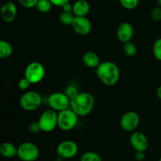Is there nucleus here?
Listing matches in <instances>:
<instances>
[{
    "label": "nucleus",
    "mask_w": 161,
    "mask_h": 161,
    "mask_svg": "<svg viewBox=\"0 0 161 161\" xmlns=\"http://www.w3.org/2000/svg\"><path fill=\"white\" fill-rule=\"evenodd\" d=\"M42 97L38 92L34 91H27L20 99V105L24 110L28 112L35 111L40 107Z\"/></svg>",
    "instance_id": "nucleus-5"
},
{
    "label": "nucleus",
    "mask_w": 161,
    "mask_h": 161,
    "mask_svg": "<svg viewBox=\"0 0 161 161\" xmlns=\"http://www.w3.org/2000/svg\"><path fill=\"white\" fill-rule=\"evenodd\" d=\"M94 97L88 92H79L71 98L70 108L79 116H86L91 113L94 107Z\"/></svg>",
    "instance_id": "nucleus-2"
},
{
    "label": "nucleus",
    "mask_w": 161,
    "mask_h": 161,
    "mask_svg": "<svg viewBox=\"0 0 161 161\" xmlns=\"http://www.w3.org/2000/svg\"><path fill=\"white\" fill-rule=\"evenodd\" d=\"M79 116L71 108L58 113V127L64 131L72 130L78 123Z\"/></svg>",
    "instance_id": "nucleus-3"
},
{
    "label": "nucleus",
    "mask_w": 161,
    "mask_h": 161,
    "mask_svg": "<svg viewBox=\"0 0 161 161\" xmlns=\"http://www.w3.org/2000/svg\"><path fill=\"white\" fill-rule=\"evenodd\" d=\"M146 158V154L144 151H136L135 153V159L138 161H142Z\"/></svg>",
    "instance_id": "nucleus-30"
},
{
    "label": "nucleus",
    "mask_w": 161,
    "mask_h": 161,
    "mask_svg": "<svg viewBox=\"0 0 161 161\" xmlns=\"http://www.w3.org/2000/svg\"><path fill=\"white\" fill-rule=\"evenodd\" d=\"M157 95L158 97V98L161 100V86H159L157 90Z\"/></svg>",
    "instance_id": "nucleus-32"
},
{
    "label": "nucleus",
    "mask_w": 161,
    "mask_h": 161,
    "mask_svg": "<svg viewBox=\"0 0 161 161\" xmlns=\"http://www.w3.org/2000/svg\"><path fill=\"white\" fill-rule=\"evenodd\" d=\"M124 52L127 57L132 58V57H135L137 54L138 50H137V47L135 46V44L129 41V42L124 43Z\"/></svg>",
    "instance_id": "nucleus-21"
},
{
    "label": "nucleus",
    "mask_w": 161,
    "mask_h": 161,
    "mask_svg": "<svg viewBox=\"0 0 161 161\" xmlns=\"http://www.w3.org/2000/svg\"><path fill=\"white\" fill-rule=\"evenodd\" d=\"M17 156L22 161H36L39 157V149L34 143L25 142L17 147Z\"/></svg>",
    "instance_id": "nucleus-6"
},
{
    "label": "nucleus",
    "mask_w": 161,
    "mask_h": 161,
    "mask_svg": "<svg viewBox=\"0 0 161 161\" xmlns=\"http://www.w3.org/2000/svg\"><path fill=\"white\" fill-rule=\"evenodd\" d=\"M123 7L127 9H134L139 4V0H119Z\"/></svg>",
    "instance_id": "nucleus-23"
},
{
    "label": "nucleus",
    "mask_w": 161,
    "mask_h": 161,
    "mask_svg": "<svg viewBox=\"0 0 161 161\" xmlns=\"http://www.w3.org/2000/svg\"><path fill=\"white\" fill-rule=\"evenodd\" d=\"M17 9L15 3L7 1L2 6L1 17L5 22H12L17 17Z\"/></svg>",
    "instance_id": "nucleus-14"
},
{
    "label": "nucleus",
    "mask_w": 161,
    "mask_h": 161,
    "mask_svg": "<svg viewBox=\"0 0 161 161\" xmlns=\"http://www.w3.org/2000/svg\"><path fill=\"white\" fill-rule=\"evenodd\" d=\"M64 93L67 94L69 97V98H72L73 97H75L77 94H78V90L75 86H69L64 91Z\"/></svg>",
    "instance_id": "nucleus-28"
},
{
    "label": "nucleus",
    "mask_w": 161,
    "mask_h": 161,
    "mask_svg": "<svg viewBox=\"0 0 161 161\" xmlns=\"http://www.w3.org/2000/svg\"><path fill=\"white\" fill-rule=\"evenodd\" d=\"M153 55L158 61H161V38H159L155 41L153 44Z\"/></svg>",
    "instance_id": "nucleus-24"
},
{
    "label": "nucleus",
    "mask_w": 161,
    "mask_h": 161,
    "mask_svg": "<svg viewBox=\"0 0 161 161\" xmlns=\"http://www.w3.org/2000/svg\"><path fill=\"white\" fill-rule=\"evenodd\" d=\"M0 153L5 158H12L17 155V148L11 142H3L0 146Z\"/></svg>",
    "instance_id": "nucleus-17"
},
{
    "label": "nucleus",
    "mask_w": 161,
    "mask_h": 161,
    "mask_svg": "<svg viewBox=\"0 0 161 161\" xmlns=\"http://www.w3.org/2000/svg\"><path fill=\"white\" fill-rule=\"evenodd\" d=\"M157 2H158V4H159V6H161V0H157Z\"/></svg>",
    "instance_id": "nucleus-33"
},
{
    "label": "nucleus",
    "mask_w": 161,
    "mask_h": 161,
    "mask_svg": "<svg viewBox=\"0 0 161 161\" xmlns=\"http://www.w3.org/2000/svg\"><path fill=\"white\" fill-rule=\"evenodd\" d=\"M80 161H102V159L97 153L88 151L81 156Z\"/></svg>",
    "instance_id": "nucleus-22"
},
{
    "label": "nucleus",
    "mask_w": 161,
    "mask_h": 161,
    "mask_svg": "<svg viewBox=\"0 0 161 161\" xmlns=\"http://www.w3.org/2000/svg\"><path fill=\"white\" fill-rule=\"evenodd\" d=\"M140 124L139 115L135 111H128L120 118L121 128L127 132H134Z\"/></svg>",
    "instance_id": "nucleus-9"
},
{
    "label": "nucleus",
    "mask_w": 161,
    "mask_h": 161,
    "mask_svg": "<svg viewBox=\"0 0 161 161\" xmlns=\"http://www.w3.org/2000/svg\"><path fill=\"white\" fill-rule=\"evenodd\" d=\"M70 100L64 92H54L49 96L47 102L50 108L58 113L70 108Z\"/></svg>",
    "instance_id": "nucleus-8"
},
{
    "label": "nucleus",
    "mask_w": 161,
    "mask_h": 161,
    "mask_svg": "<svg viewBox=\"0 0 161 161\" xmlns=\"http://www.w3.org/2000/svg\"><path fill=\"white\" fill-rule=\"evenodd\" d=\"M134 35V28L129 22H123L119 25L116 31V36L120 42H129L132 39Z\"/></svg>",
    "instance_id": "nucleus-13"
},
{
    "label": "nucleus",
    "mask_w": 161,
    "mask_h": 161,
    "mask_svg": "<svg viewBox=\"0 0 161 161\" xmlns=\"http://www.w3.org/2000/svg\"><path fill=\"white\" fill-rule=\"evenodd\" d=\"M159 161H161V157H160V160H159Z\"/></svg>",
    "instance_id": "nucleus-34"
},
{
    "label": "nucleus",
    "mask_w": 161,
    "mask_h": 161,
    "mask_svg": "<svg viewBox=\"0 0 161 161\" xmlns=\"http://www.w3.org/2000/svg\"><path fill=\"white\" fill-rule=\"evenodd\" d=\"M83 61L86 67L90 69H97L101 64L98 55L93 51H87L83 54Z\"/></svg>",
    "instance_id": "nucleus-16"
},
{
    "label": "nucleus",
    "mask_w": 161,
    "mask_h": 161,
    "mask_svg": "<svg viewBox=\"0 0 161 161\" xmlns=\"http://www.w3.org/2000/svg\"><path fill=\"white\" fill-rule=\"evenodd\" d=\"M151 17L153 20L156 21H160L161 20V6L155 7L151 12Z\"/></svg>",
    "instance_id": "nucleus-26"
},
{
    "label": "nucleus",
    "mask_w": 161,
    "mask_h": 161,
    "mask_svg": "<svg viewBox=\"0 0 161 161\" xmlns=\"http://www.w3.org/2000/svg\"><path fill=\"white\" fill-rule=\"evenodd\" d=\"M14 49L12 45L6 40L0 41V58L2 59L8 58L12 55Z\"/></svg>",
    "instance_id": "nucleus-18"
},
{
    "label": "nucleus",
    "mask_w": 161,
    "mask_h": 161,
    "mask_svg": "<svg viewBox=\"0 0 161 161\" xmlns=\"http://www.w3.org/2000/svg\"><path fill=\"white\" fill-rule=\"evenodd\" d=\"M71 26L74 31L80 36H86L91 32L92 29L91 20L86 17H86L75 16Z\"/></svg>",
    "instance_id": "nucleus-11"
},
{
    "label": "nucleus",
    "mask_w": 161,
    "mask_h": 161,
    "mask_svg": "<svg viewBox=\"0 0 161 161\" xmlns=\"http://www.w3.org/2000/svg\"><path fill=\"white\" fill-rule=\"evenodd\" d=\"M75 17V14L72 12H65V11H62V12L60 14L59 20L60 21H61V23L63 24V25H72Z\"/></svg>",
    "instance_id": "nucleus-20"
},
{
    "label": "nucleus",
    "mask_w": 161,
    "mask_h": 161,
    "mask_svg": "<svg viewBox=\"0 0 161 161\" xmlns=\"http://www.w3.org/2000/svg\"><path fill=\"white\" fill-rule=\"evenodd\" d=\"M130 146L135 151H146L149 146V141L146 135L139 131H134L130 137Z\"/></svg>",
    "instance_id": "nucleus-12"
},
{
    "label": "nucleus",
    "mask_w": 161,
    "mask_h": 161,
    "mask_svg": "<svg viewBox=\"0 0 161 161\" xmlns=\"http://www.w3.org/2000/svg\"><path fill=\"white\" fill-rule=\"evenodd\" d=\"M69 1L70 0H50V2H51L53 6H61V7L67 3H69Z\"/></svg>",
    "instance_id": "nucleus-29"
},
{
    "label": "nucleus",
    "mask_w": 161,
    "mask_h": 161,
    "mask_svg": "<svg viewBox=\"0 0 161 161\" xmlns=\"http://www.w3.org/2000/svg\"><path fill=\"white\" fill-rule=\"evenodd\" d=\"M18 2L23 7L30 9V8L36 7L38 0H18Z\"/></svg>",
    "instance_id": "nucleus-25"
},
{
    "label": "nucleus",
    "mask_w": 161,
    "mask_h": 161,
    "mask_svg": "<svg viewBox=\"0 0 161 161\" xmlns=\"http://www.w3.org/2000/svg\"><path fill=\"white\" fill-rule=\"evenodd\" d=\"M53 6V5L52 4L50 0H38L36 7L38 11L42 14H46L51 10Z\"/></svg>",
    "instance_id": "nucleus-19"
},
{
    "label": "nucleus",
    "mask_w": 161,
    "mask_h": 161,
    "mask_svg": "<svg viewBox=\"0 0 161 161\" xmlns=\"http://www.w3.org/2000/svg\"><path fill=\"white\" fill-rule=\"evenodd\" d=\"M38 124L41 131L52 132L58 127V112L51 108L47 109L41 114Z\"/></svg>",
    "instance_id": "nucleus-4"
},
{
    "label": "nucleus",
    "mask_w": 161,
    "mask_h": 161,
    "mask_svg": "<svg viewBox=\"0 0 161 161\" xmlns=\"http://www.w3.org/2000/svg\"><path fill=\"white\" fill-rule=\"evenodd\" d=\"M96 73L99 80L106 86H114L118 83L120 76V72L115 63L112 61L101 62L96 69Z\"/></svg>",
    "instance_id": "nucleus-1"
},
{
    "label": "nucleus",
    "mask_w": 161,
    "mask_h": 161,
    "mask_svg": "<svg viewBox=\"0 0 161 161\" xmlns=\"http://www.w3.org/2000/svg\"><path fill=\"white\" fill-rule=\"evenodd\" d=\"M79 148L76 143L71 140H65L59 143L57 147V154L62 159H71L78 153Z\"/></svg>",
    "instance_id": "nucleus-10"
},
{
    "label": "nucleus",
    "mask_w": 161,
    "mask_h": 161,
    "mask_svg": "<svg viewBox=\"0 0 161 161\" xmlns=\"http://www.w3.org/2000/svg\"><path fill=\"white\" fill-rule=\"evenodd\" d=\"M31 84V83H30L29 80L27 78H25V77H24V78L20 79V81L18 82V87L21 91H26L27 89H28V87H29Z\"/></svg>",
    "instance_id": "nucleus-27"
},
{
    "label": "nucleus",
    "mask_w": 161,
    "mask_h": 161,
    "mask_svg": "<svg viewBox=\"0 0 161 161\" xmlns=\"http://www.w3.org/2000/svg\"><path fill=\"white\" fill-rule=\"evenodd\" d=\"M63 11L65 12H72V8H73V4H71L70 3H67L64 6H61Z\"/></svg>",
    "instance_id": "nucleus-31"
},
{
    "label": "nucleus",
    "mask_w": 161,
    "mask_h": 161,
    "mask_svg": "<svg viewBox=\"0 0 161 161\" xmlns=\"http://www.w3.org/2000/svg\"><path fill=\"white\" fill-rule=\"evenodd\" d=\"M90 4L86 0H77L73 3L72 13L75 16L86 17L90 12Z\"/></svg>",
    "instance_id": "nucleus-15"
},
{
    "label": "nucleus",
    "mask_w": 161,
    "mask_h": 161,
    "mask_svg": "<svg viewBox=\"0 0 161 161\" xmlns=\"http://www.w3.org/2000/svg\"><path fill=\"white\" fill-rule=\"evenodd\" d=\"M45 76V68L38 61H33L26 67L25 71V77L28 79L31 84L39 83Z\"/></svg>",
    "instance_id": "nucleus-7"
}]
</instances>
